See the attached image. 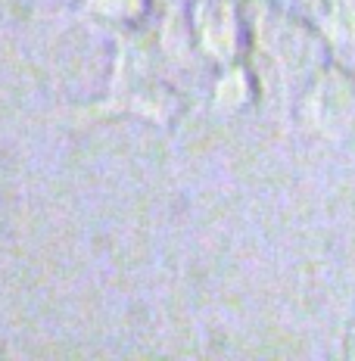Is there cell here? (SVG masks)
Masks as SVG:
<instances>
[{
    "mask_svg": "<svg viewBox=\"0 0 355 361\" xmlns=\"http://www.w3.org/2000/svg\"><path fill=\"white\" fill-rule=\"evenodd\" d=\"M312 122L324 134L337 137L355 122V85L343 72L330 69L321 75L312 94Z\"/></svg>",
    "mask_w": 355,
    "mask_h": 361,
    "instance_id": "1",
    "label": "cell"
}]
</instances>
